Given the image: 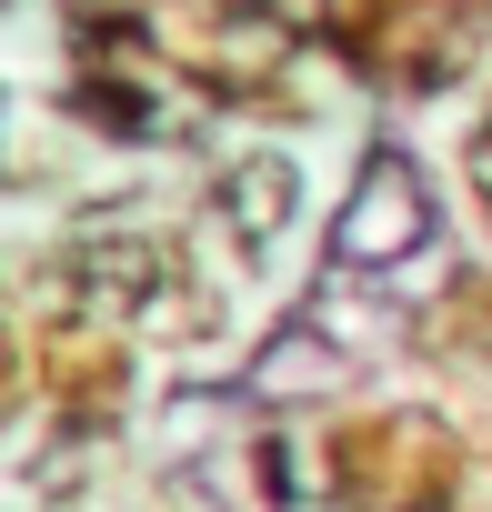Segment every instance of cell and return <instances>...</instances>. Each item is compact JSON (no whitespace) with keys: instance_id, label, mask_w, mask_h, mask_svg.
<instances>
[{"instance_id":"7a4b0ae2","label":"cell","mask_w":492,"mask_h":512,"mask_svg":"<svg viewBox=\"0 0 492 512\" xmlns=\"http://www.w3.org/2000/svg\"><path fill=\"white\" fill-rule=\"evenodd\" d=\"M231 201L252 211V221H272V211H292V171H282V161L262 151V161L241 171V181H221V211H231Z\"/></svg>"},{"instance_id":"6da1fadb","label":"cell","mask_w":492,"mask_h":512,"mask_svg":"<svg viewBox=\"0 0 492 512\" xmlns=\"http://www.w3.org/2000/svg\"><path fill=\"white\" fill-rule=\"evenodd\" d=\"M161 272H171V262H161L151 241H131V231H101V241L81 251V272H71V282H81L91 302H151V292H161Z\"/></svg>"}]
</instances>
